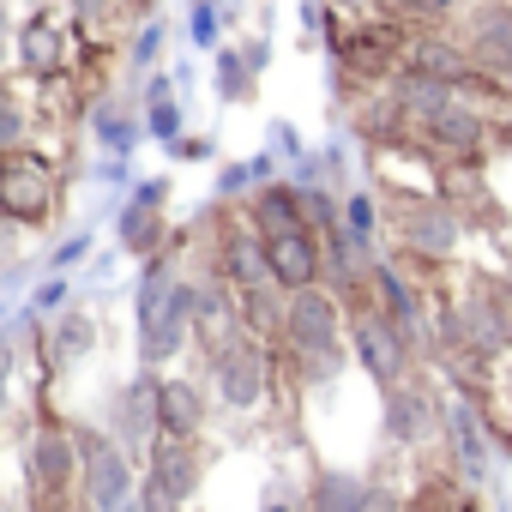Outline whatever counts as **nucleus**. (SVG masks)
Segmentation results:
<instances>
[{
    "instance_id": "1",
    "label": "nucleus",
    "mask_w": 512,
    "mask_h": 512,
    "mask_svg": "<svg viewBox=\"0 0 512 512\" xmlns=\"http://www.w3.org/2000/svg\"><path fill=\"white\" fill-rule=\"evenodd\" d=\"M187 320H193V290L169 284L163 266L145 272V296H139V356L157 368V362H175L181 344H187Z\"/></svg>"
},
{
    "instance_id": "2",
    "label": "nucleus",
    "mask_w": 512,
    "mask_h": 512,
    "mask_svg": "<svg viewBox=\"0 0 512 512\" xmlns=\"http://www.w3.org/2000/svg\"><path fill=\"white\" fill-rule=\"evenodd\" d=\"M284 326H290V338H296V350L308 356V362H320V374H332L338 368V302L326 296V290H296V302H290V314H284Z\"/></svg>"
},
{
    "instance_id": "3",
    "label": "nucleus",
    "mask_w": 512,
    "mask_h": 512,
    "mask_svg": "<svg viewBox=\"0 0 512 512\" xmlns=\"http://www.w3.org/2000/svg\"><path fill=\"white\" fill-rule=\"evenodd\" d=\"M85 494H91V506L97 512H145L139 506V488H133V464H127V452L121 446H109V440H85Z\"/></svg>"
},
{
    "instance_id": "4",
    "label": "nucleus",
    "mask_w": 512,
    "mask_h": 512,
    "mask_svg": "<svg viewBox=\"0 0 512 512\" xmlns=\"http://www.w3.org/2000/svg\"><path fill=\"white\" fill-rule=\"evenodd\" d=\"M55 187H49V169L37 157H7L0 163V217H13V223H37L49 211Z\"/></svg>"
},
{
    "instance_id": "5",
    "label": "nucleus",
    "mask_w": 512,
    "mask_h": 512,
    "mask_svg": "<svg viewBox=\"0 0 512 512\" xmlns=\"http://www.w3.org/2000/svg\"><path fill=\"white\" fill-rule=\"evenodd\" d=\"M217 392L229 410H253L266 398V356L253 344H223L217 350Z\"/></svg>"
},
{
    "instance_id": "6",
    "label": "nucleus",
    "mask_w": 512,
    "mask_h": 512,
    "mask_svg": "<svg viewBox=\"0 0 512 512\" xmlns=\"http://www.w3.org/2000/svg\"><path fill=\"white\" fill-rule=\"evenodd\" d=\"M266 260H272V278L284 290H308L320 272V247L302 229H284V235H266Z\"/></svg>"
},
{
    "instance_id": "7",
    "label": "nucleus",
    "mask_w": 512,
    "mask_h": 512,
    "mask_svg": "<svg viewBox=\"0 0 512 512\" xmlns=\"http://www.w3.org/2000/svg\"><path fill=\"white\" fill-rule=\"evenodd\" d=\"M356 356H362V368L374 374V380H398V368H404V338L380 320V314H362L356 320Z\"/></svg>"
},
{
    "instance_id": "8",
    "label": "nucleus",
    "mask_w": 512,
    "mask_h": 512,
    "mask_svg": "<svg viewBox=\"0 0 512 512\" xmlns=\"http://www.w3.org/2000/svg\"><path fill=\"white\" fill-rule=\"evenodd\" d=\"M115 428H121V440H127V446H145V440H151V428H163V386H157L151 374L127 386Z\"/></svg>"
},
{
    "instance_id": "9",
    "label": "nucleus",
    "mask_w": 512,
    "mask_h": 512,
    "mask_svg": "<svg viewBox=\"0 0 512 512\" xmlns=\"http://www.w3.org/2000/svg\"><path fill=\"white\" fill-rule=\"evenodd\" d=\"M446 434H452V452L464 464V476H488V434H482V416L470 404H446Z\"/></svg>"
},
{
    "instance_id": "10",
    "label": "nucleus",
    "mask_w": 512,
    "mask_h": 512,
    "mask_svg": "<svg viewBox=\"0 0 512 512\" xmlns=\"http://www.w3.org/2000/svg\"><path fill=\"white\" fill-rule=\"evenodd\" d=\"M314 512H380V494H374L362 476L326 470V476L314 482Z\"/></svg>"
},
{
    "instance_id": "11",
    "label": "nucleus",
    "mask_w": 512,
    "mask_h": 512,
    "mask_svg": "<svg viewBox=\"0 0 512 512\" xmlns=\"http://www.w3.org/2000/svg\"><path fill=\"white\" fill-rule=\"evenodd\" d=\"M73 458H79V446L49 428V434H37V446H31V476H37L43 488H61V482L73 476Z\"/></svg>"
},
{
    "instance_id": "12",
    "label": "nucleus",
    "mask_w": 512,
    "mask_h": 512,
    "mask_svg": "<svg viewBox=\"0 0 512 512\" xmlns=\"http://www.w3.org/2000/svg\"><path fill=\"white\" fill-rule=\"evenodd\" d=\"M205 422V404H199V392L187 386V380H163V434H193Z\"/></svg>"
},
{
    "instance_id": "13",
    "label": "nucleus",
    "mask_w": 512,
    "mask_h": 512,
    "mask_svg": "<svg viewBox=\"0 0 512 512\" xmlns=\"http://www.w3.org/2000/svg\"><path fill=\"white\" fill-rule=\"evenodd\" d=\"M386 428H392V440H422V434H428V398L410 392V386H392V398H386Z\"/></svg>"
},
{
    "instance_id": "14",
    "label": "nucleus",
    "mask_w": 512,
    "mask_h": 512,
    "mask_svg": "<svg viewBox=\"0 0 512 512\" xmlns=\"http://www.w3.org/2000/svg\"><path fill=\"white\" fill-rule=\"evenodd\" d=\"M428 133H434L440 145H458V151H470V145L482 139V121H476L470 109H458V103H440V109H428Z\"/></svg>"
},
{
    "instance_id": "15",
    "label": "nucleus",
    "mask_w": 512,
    "mask_h": 512,
    "mask_svg": "<svg viewBox=\"0 0 512 512\" xmlns=\"http://www.w3.org/2000/svg\"><path fill=\"white\" fill-rule=\"evenodd\" d=\"M151 476H163V482H169V488H175L181 500L193 494L199 470H193V452L181 446V434H163V440H157V470H151Z\"/></svg>"
},
{
    "instance_id": "16",
    "label": "nucleus",
    "mask_w": 512,
    "mask_h": 512,
    "mask_svg": "<svg viewBox=\"0 0 512 512\" xmlns=\"http://www.w3.org/2000/svg\"><path fill=\"white\" fill-rule=\"evenodd\" d=\"M476 49H482V61L512 67V7H488L476 19Z\"/></svg>"
},
{
    "instance_id": "17",
    "label": "nucleus",
    "mask_w": 512,
    "mask_h": 512,
    "mask_svg": "<svg viewBox=\"0 0 512 512\" xmlns=\"http://www.w3.org/2000/svg\"><path fill=\"white\" fill-rule=\"evenodd\" d=\"M260 235H284V229H302V199H296V187H272V193H260Z\"/></svg>"
},
{
    "instance_id": "18",
    "label": "nucleus",
    "mask_w": 512,
    "mask_h": 512,
    "mask_svg": "<svg viewBox=\"0 0 512 512\" xmlns=\"http://www.w3.org/2000/svg\"><path fill=\"white\" fill-rule=\"evenodd\" d=\"M19 55H25L31 73H55V67H61V31H55L49 19H37V25L19 37Z\"/></svg>"
},
{
    "instance_id": "19",
    "label": "nucleus",
    "mask_w": 512,
    "mask_h": 512,
    "mask_svg": "<svg viewBox=\"0 0 512 512\" xmlns=\"http://www.w3.org/2000/svg\"><path fill=\"white\" fill-rule=\"evenodd\" d=\"M229 278L241 284V290H260L266 278H272V260H266V241L253 247V241H235L229 247Z\"/></svg>"
},
{
    "instance_id": "20",
    "label": "nucleus",
    "mask_w": 512,
    "mask_h": 512,
    "mask_svg": "<svg viewBox=\"0 0 512 512\" xmlns=\"http://www.w3.org/2000/svg\"><path fill=\"white\" fill-rule=\"evenodd\" d=\"M380 296H386V308H392V326H398V332H422V308H416L410 284H404L392 266L380 272Z\"/></svg>"
},
{
    "instance_id": "21",
    "label": "nucleus",
    "mask_w": 512,
    "mask_h": 512,
    "mask_svg": "<svg viewBox=\"0 0 512 512\" xmlns=\"http://www.w3.org/2000/svg\"><path fill=\"white\" fill-rule=\"evenodd\" d=\"M470 338H476V350H500L506 338H512V320L494 308V302H470Z\"/></svg>"
},
{
    "instance_id": "22",
    "label": "nucleus",
    "mask_w": 512,
    "mask_h": 512,
    "mask_svg": "<svg viewBox=\"0 0 512 512\" xmlns=\"http://www.w3.org/2000/svg\"><path fill=\"white\" fill-rule=\"evenodd\" d=\"M157 235H163V223H157V211H151V199H139L127 217H121V241L133 247V253H151L157 247Z\"/></svg>"
},
{
    "instance_id": "23",
    "label": "nucleus",
    "mask_w": 512,
    "mask_h": 512,
    "mask_svg": "<svg viewBox=\"0 0 512 512\" xmlns=\"http://www.w3.org/2000/svg\"><path fill=\"white\" fill-rule=\"evenodd\" d=\"M97 139H103L109 151H133V145H139V127L121 115V103H103V109H97Z\"/></svg>"
},
{
    "instance_id": "24",
    "label": "nucleus",
    "mask_w": 512,
    "mask_h": 512,
    "mask_svg": "<svg viewBox=\"0 0 512 512\" xmlns=\"http://www.w3.org/2000/svg\"><path fill=\"white\" fill-rule=\"evenodd\" d=\"M410 241L422 247V253H452V241H458V223L440 211V217H422L416 229H410Z\"/></svg>"
},
{
    "instance_id": "25",
    "label": "nucleus",
    "mask_w": 512,
    "mask_h": 512,
    "mask_svg": "<svg viewBox=\"0 0 512 512\" xmlns=\"http://www.w3.org/2000/svg\"><path fill=\"white\" fill-rule=\"evenodd\" d=\"M91 344H97V326H91L85 314H67V320H61V332H55V350H61V362L85 356Z\"/></svg>"
},
{
    "instance_id": "26",
    "label": "nucleus",
    "mask_w": 512,
    "mask_h": 512,
    "mask_svg": "<svg viewBox=\"0 0 512 512\" xmlns=\"http://www.w3.org/2000/svg\"><path fill=\"white\" fill-rule=\"evenodd\" d=\"M247 73H253V67H247V55H223V61H217V91H223L229 103H235V97H247Z\"/></svg>"
},
{
    "instance_id": "27",
    "label": "nucleus",
    "mask_w": 512,
    "mask_h": 512,
    "mask_svg": "<svg viewBox=\"0 0 512 512\" xmlns=\"http://www.w3.org/2000/svg\"><path fill=\"white\" fill-rule=\"evenodd\" d=\"M151 133H157L163 145H175V139H181V109L169 103V91H157V97H151Z\"/></svg>"
},
{
    "instance_id": "28",
    "label": "nucleus",
    "mask_w": 512,
    "mask_h": 512,
    "mask_svg": "<svg viewBox=\"0 0 512 512\" xmlns=\"http://www.w3.org/2000/svg\"><path fill=\"white\" fill-rule=\"evenodd\" d=\"M344 229H350V241H374V199H368V193H350Z\"/></svg>"
},
{
    "instance_id": "29",
    "label": "nucleus",
    "mask_w": 512,
    "mask_h": 512,
    "mask_svg": "<svg viewBox=\"0 0 512 512\" xmlns=\"http://www.w3.org/2000/svg\"><path fill=\"white\" fill-rule=\"evenodd\" d=\"M139 506H145V512H175V506H181V494H175L163 476H151V482L139 488Z\"/></svg>"
},
{
    "instance_id": "30",
    "label": "nucleus",
    "mask_w": 512,
    "mask_h": 512,
    "mask_svg": "<svg viewBox=\"0 0 512 512\" xmlns=\"http://www.w3.org/2000/svg\"><path fill=\"white\" fill-rule=\"evenodd\" d=\"M416 61H422L428 73H446V79H458V55H452V49H434V43H428Z\"/></svg>"
},
{
    "instance_id": "31",
    "label": "nucleus",
    "mask_w": 512,
    "mask_h": 512,
    "mask_svg": "<svg viewBox=\"0 0 512 512\" xmlns=\"http://www.w3.org/2000/svg\"><path fill=\"white\" fill-rule=\"evenodd\" d=\"M19 133H25L19 109H7V103H0V151H7V145H19Z\"/></svg>"
},
{
    "instance_id": "32",
    "label": "nucleus",
    "mask_w": 512,
    "mask_h": 512,
    "mask_svg": "<svg viewBox=\"0 0 512 512\" xmlns=\"http://www.w3.org/2000/svg\"><path fill=\"white\" fill-rule=\"evenodd\" d=\"M157 43H163V25H145V31H139V43H133V61H151V55H157Z\"/></svg>"
},
{
    "instance_id": "33",
    "label": "nucleus",
    "mask_w": 512,
    "mask_h": 512,
    "mask_svg": "<svg viewBox=\"0 0 512 512\" xmlns=\"http://www.w3.org/2000/svg\"><path fill=\"white\" fill-rule=\"evenodd\" d=\"M404 7H416V13H440V7H452V0H404Z\"/></svg>"
},
{
    "instance_id": "34",
    "label": "nucleus",
    "mask_w": 512,
    "mask_h": 512,
    "mask_svg": "<svg viewBox=\"0 0 512 512\" xmlns=\"http://www.w3.org/2000/svg\"><path fill=\"white\" fill-rule=\"evenodd\" d=\"M266 512H296V506H290V494H266Z\"/></svg>"
},
{
    "instance_id": "35",
    "label": "nucleus",
    "mask_w": 512,
    "mask_h": 512,
    "mask_svg": "<svg viewBox=\"0 0 512 512\" xmlns=\"http://www.w3.org/2000/svg\"><path fill=\"white\" fill-rule=\"evenodd\" d=\"M0 380H7V350H0Z\"/></svg>"
},
{
    "instance_id": "36",
    "label": "nucleus",
    "mask_w": 512,
    "mask_h": 512,
    "mask_svg": "<svg viewBox=\"0 0 512 512\" xmlns=\"http://www.w3.org/2000/svg\"><path fill=\"white\" fill-rule=\"evenodd\" d=\"M0 43H7V13H0Z\"/></svg>"
},
{
    "instance_id": "37",
    "label": "nucleus",
    "mask_w": 512,
    "mask_h": 512,
    "mask_svg": "<svg viewBox=\"0 0 512 512\" xmlns=\"http://www.w3.org/2000/svg\"><path fill=\"white\" fill-rule=\"evenodd\" d=\"M79 7H103V0H79Z\"/></svg>"
},
{
    "instance_id": "38",
    "label": "nucleus",
    "mask_w": 512,
    "mask_h": 512,
    "mask_svg": "<svg viewBox=\"0 0 512 512\" xmlns=\"http://www.w3.org/2000/svg\"><path fill=\"white\" fill-rule=\"evenodd\" d=\"M332 7H356V0H332Z\"/></svg>"
}]
</instances>
